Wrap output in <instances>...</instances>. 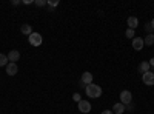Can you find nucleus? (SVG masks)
<instances>
[{
  "label": "nucleus",
  "instance_id": "nucleus-2",
  "mask_svg": "<svg viewBox=\"0 0 154 114\" xmlns=\"http://www.w3.org/2000/svg\"><path fill=\"white\" fill-rule=\"evenodd\" d=\"M28 40H29V45H31V46H40L42 42H43V37L38 34V32H32V34L28 37Z\"/></svg>",
  "mask_w": 154,
  "mask_h": 114
},
{
  "label": "nucleus",
  "instance_id": "nucleus-3",
  "mask_svg": "<svg viewBox=\"0 0 154 114\" xmlns=\"http://www.w3.org/2000/svg\"><path fill=\"white\" fill-rule=\"evenodd\" d=\"M119 99H120V103H123V105L126 106L128 103H131V102H133V94H131V91L123 90V91L120 93Z\"/></svg>",
  "mask_w": 154,
  "mask_h": 114
},
{
  "label": "nucleus",
  "instance_id": "nucleus-10",
  "mask_svg": "<svg viewBox=\"0 0 154 114\" xmlns=\"http://www.w3.org/2000/svg\"><path fill=\"white\" fill-rule=\"evenodd\" d=\"M126 25H128V28H130V29H136V28L139 26V19H137V17H134V16L128 17Z\"/></svg>",
  "mask_w": 154,
  "mask_h": 114
},
{
  "label": "nucleus",
  "instance_id": "nucleus-19",
  "mask_svg": "<svg viewBox=\"0 0 154 114\" xmlns=\"http://www.w3.org/2000/svg\"><path fill=\"white\" fill-rule=\"evenodd\" d=\"M145 31H146L148 34H152V31H154V29H152V26H151V23H149V22H148V23H145Z\"/></svg>",
  "mask_w": 154,
  "mask_h": 114
},
{
  "label": "nucleus",
  "instance_id": "nucleus-4",
  "mask_svg": "<svg viewBox=\"0 0 154 114\" xmlns=\"http://www.w3.org/2000/svg\"><path fill=\"white\" fill-rule=\"evenodd\" d=\"M142 82H143L146 86H152V85H154V72L148 71V72L142 74Z\"/></svg>",
  "mask_w": 154,
  "mask_h": 114
},
{
  "label": "nucleus",
  "instance_id": "nucleus-11",
  "mask_svg": "<svg viewBox=\"0 0 154 114\" xmlns=\"http://www.w3.org/2000/svg\"><path fill=\"white\" fill-rule=\"evenodd\" d=\"M137 71H139V74H145V72L151 71V66H149V62H142V63H140V65H139Z\"/></svg>",
  "mask_w": 154,
  "mask_h": 114
},
{
  "label": "nucleus",
  "instance_id": "nucleus-15",
  "mask_svg": "<svg viewBox=\"0 0 154 114\" xmlns=\"http://www.w3.org/2000/svg\"><path fill=\"white\" fill-rule=\"evenodd\" d=\"M8 63H9V60H8V56L0 53V66H6Z\"/></svg>",
  "mask_w": 154,
  "mask_h": 114
},
{
  "label": "nucleus",
  "instance_id": "nucleus-8",
  "mask_svg": "<svg viewBox=\"0 0 154 114\" xmlns=\"http://www.w3.org/2000/svg\"><path fill=\"white\" fill-rule=\"evenodd\" d=\"M6 56H8V60L12 62V63H17L19 59H20V53L17 51V49H11V51H9Z\"/></svg>",
  "mask_w": 154,
  "mask_h": 114
},
{
  "label": "nucleus",
  "instance_id": "nucleus-26",
  "mask_svg": "<svg viewBox=\"0 0 154 114\" xmlns=\"http://www.w3.org/2000/svg\"><path fill=\"white\" fill-rule=\"evenodd\" d=\"M149 23H151V26H152V29H154V19H152V20H151Z\"/></svg>",
  "mask_w": 154,
  "mask_h": 114
},
{
  "label": "nucleus",
  "instance_id": "nucleus-22",
  "mask_svg": "<svg viewBox=\"0 0 154 114\" xmlns=\"http://www.w3.org/2000/svg\"><path fill=\"white\" fill-rule=\"evenodd\" d=\"M22 2H20V0H12V2H11V5H14V6H17V5H20Z\"/></svg>",
  "mask_w": 154,
  "mask_h": 114
},
{
  "label": "nucleus",
  "instance_id": "nucleus-9",
  "mask_svg": "<svg viewBox=\"0 0 154 114\" xmlns=\"http://www.w3.org/2000/svg\"><path fill=\"white\" fill-rule=\"evenodd\" d=\"M80 82H83L85 85H91V83H94V82H93V74L89 72V71H85V72L82 74V77H80Z\"/></svg>",
  "mask_w": 154,
  "mask_h": 114
},
{
  "label": "nucleus",
  "instance_id": "nucleus-25",
  "mask_svg": "<svg viewBox=\"0 0 154 114\" xmlns=\"http://www.w3.org/2000/svg\"><path fill=\"white\" fill-rule=\"evenodd\" d=\"M149 66H151V68H154V57L149 60Z\"/></svg>",
  "mask_w": 154,
  "mask_h": 114
},
{
  "label": "nucleus",
  "instance_id": "nucleus-17",
  "mask_svg": "<svg viewBox=\"0 0 154 114\" xmlns=\"http://www.w3.org/2000/svg\"><path fill=\"white\" fill-rule=\"evenodd\" d=\"M125 35H126V39H134V29L128 28V29L125 31Z\"/></svg>",
  "mask_w": 154,
  "mask_h": 114
},
{
  "label": "nucleus",
  "instance_id": "nucleus-1",
  "mask_svg": "<svg viewBox=\"0 0 154 114\" xmlns=\"http://www.w3.org/2000/svg\"><path fill=\"white\" fill-rule=\"evenodd\" d=\"M85 93L89 99H99L102 96V86L96 85V83H91V85H86L85 88Z\"/></svg>",
  "mask_w": 154,
  "mask_h": 114
},
{
  "label": "nucleus",
  "instance_id": "nucleus-14",
  "mask_svg": "<svg viewBox=\"0 0 154 114\" xmlns=\"http://www.w3.org/2000/svg\"><path fill=\"white\" fill-rule=\"evenodd\" d=\"M143 43L146 45V46H151V45H154V34H148L145 39H143Z\"/></svg>",
  "mask_w": 154,
  "mask_h": 114
},
{
  "label": "nucleus",
  "instance_id": "nucleus-16",
  "mask_svg": "<svg viewBox=\"0 0 154 114\" xmlns=\"http://www.w3.org/2000/svg\"><path fill=\"white\" fill-rule=\"evenodd\" d=\"M46 5H48L49 8H56V6L59 5V0H46Z\"/></svg>",
  "mask_w": 154,
  "mask_h": 114
},
{
  "label": "nucleus",
  "instance_id": "nucleus-5",
  "mask_svg": "<svg viewBox=\"0 0 154 114\" xmlns=\"http://www.w3.org/2000/svg\"><path fill=\"white\" fill-rule=\"evenodd\" d=\"M77 105H79V111L83 112V114H88L89 111H91V103H89V100H83L82 99Z\"/></svg>",
  "mask_w": 154,
  "mask_h": 114
},
{
  "label": "nucleus",
  "instance_id": "nucleus-21",
  "mask_svg": "<svg viewBox=\"0 0 154 114\" xmlns=\"http://www.w3.org/2000/svg\"><path fill=\"white\" fill-rule=\"evenodd\" d=\"M125 108H126V111H133V109H134V103H133V102H131V103H128Z\"/></svg>",
  "mask_w": 154,
  "mask_h": 114
},
{
  "label": "nucleus",
  "instance_id": "nucleus-24",
  "mask_svg": "<svg viewBox=\"0 0 154 114\" xmlns=\"http://www.w3.org/2000/svg\"><path fill=\"white\" fill-rule=\"evenodd\" d=\"M22 3H23V5H29V3H32V2H31V0H23Z\"/></svg>",
  "mask_w": 154,
  "mask_h": 114
},
{
  "label": "nucleus",
  "instance_id": "nucleus-13",
  "mask_svg": "<svg viewBox=\"0 0 154 114\" xmlns=\"http://www.w3.org/2000/svg\"><path fill=\"white\" fill-rule=\"evenodd\" d=\"M20 32L22 34H25V35H31L34 31H32V26H31V25H28V23H25V25H22V28H20Z\"/></svg>",
  "mask_w": 154,
  "mask_h": 114
},
{
  "label": "nucleus",
  "instance_id": "nucleus-18",
  "mask_svg": "<svg viewBox=\"0 0 154 114\" xmlns=\"http://www.w3.org/2000/svg\"><path fill=\"white\" fill-rule=\"evenodd\" d=\"M34 5H35V6H38V8H42V6H45V5H46V0H35Z\"/></svg>",
  "mask_w": 154,
  "mask_h": 114
},
{
  "label": "nucleus",
  "instance_id": "nucleus-12",
  "mask_svg": "<svg viewBox=\"0 0 154 114\" xmlns=\"http://www.w3.org/2000/svg\"><path fill=\"white\" fill-rule=\"evenodd\" d=\"M126 111V108H125V105L123 103H114V106H112V112L114 114H123Z\"/></svg>",
  "mask_w": 154,
  "mask_h": 114
},
{
  "label": "nucleus",
  "instance_id": "nucleus-6",
  "mask_svg": "<svg viewBox=\"0 0 154 114\" xmlns=\"http://www.w3.org/2000/svg\"><path fill=\"white\" fill-rule=\"evenodd\" d=\"M131 45H133V49H136V51H140V49H143V46H145L142 37H134Z\"/></svg>",
  "mask_w": 154,
  "mask_h": 114
},
{
  "label": "nucleus",
  "instance_id": "nucleus-20",
  "mask_svg": "<svg viewBox=\"0 0 154 114\" xmlns=\"http://www.w3.org/2000/svg\"><path fill=\"white\" fill-rule=\"evenodd\" d=\"M72 100H74V102H77V103H79L80 100H82L80 94H79V93H74V94H72Z\"/></svg>",
  "mask_w": 154,
  "mask_h": 114
},
{
  "label": "nucleus",
  "instance_id": "nucleus-23",
  "mask_svg": "<svg viewBox=\"0 0 154 114\" xmlns=\"http://www.w3.org/2000/svg\"><path fill=\"white\" fill-rule=\"evenodd\" d=\"M102 114H114V112H112V109H103Z\"/></svg>",
  "mask_w": 154,
  "mask_h": 114
},
{
  "label": "nucleus",
  "instance_id": "nucleus-7",
  "mask_svg": "<svg viewBox=\"0 0 154 114\" xmlns=\"http://www.w3.org/2000/svg\"><path fill=\"white\" fill-rule=\"evenodd\" d=\"M5 69H6V74L8 75H16L17 72H19V66H17V63H12V62H9L8 65L5 66Z\"/></svg>",
  "mask_w": 154,
  "mask_h": 114
}]
</instances>
